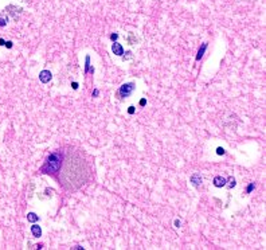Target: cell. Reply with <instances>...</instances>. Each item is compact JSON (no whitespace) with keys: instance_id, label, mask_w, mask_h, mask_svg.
Listing matches in <instances>:
<instances>
[{"instance_id":"d6986e66","label":"cell","mask_w":266,"mask_h":250,"mask_svg":"<svg viewBox=\"0 0 266 250\" xmlns=\"http://www.w3.org/2000/svg\"><path fill=\"white\" fill-rule=\"evenodd\" d=\"M73 89H74V90L78 89V83H77V82H74V83H73Z\"/></svg>"},{"instance_id":"277c9868","label":"cell","mask_w":266,"mask_h":250,"mask_svg":"<svg viewBox=\"0 0 266 250\" xmlns=\"http://www.w3.org/2000/svg\"><path fill=\"white\" fill-rule=\"evenodd\" d=\"M51 78H53V75H51V73H50L49 70H42L40 74H39V79H40V82H42V83L50 82Z\"/></svg>"},{"instance_id":"ba28073f","label":"cell","mask_w":266,"mask_h":250,"mask_svg":"<svg viewBox=\"0 0 266 250\" xmlns=\"http://www.w3.org/2000/svg\"><path fill=\"white\" fill-rule=\"evenodd\" d=\"M191 183H192L195 187H199L202 184V176L199 174H194L192 176H191Z\"/></svg>"},{"instance_id":"52a82bcc","label":"cell","mask_w":266,"mask_h":250,"mask_svg":"<svg viewBox=\"0 0 266 250\" xmlns=\"http://www.w3.org/2000/svg\"><path fill=\"white\" fill-rule=\"evenodd\" d=\"M214 186L215 187H224L226 186V179L222 176H215L214 178Z\"/></svg>"},{"instance_id":"4fadbf2b","label":"cell","mask_w":266,"mask_h":250,"mask_svg":"<svg viewBox=\"0 0 266 250\" xmlns=\"http://www.w3.org/2000/svg\"><path fill=\"white\" fill-rule=\"evenodd\" d=\"M254 187H255V184H254V183H250V184H249V187H247V190H246V191H247V194H250V192L254 190Z\"/></svg>"},{"instance_id":"30bf717a","label":"cell","mask_w":266,"mask_h":250,"mask_svg":"<svg viewBox=\"0 0 266 250\" xmlns=\"http://www.w3.org/2000/svg\"><path fill=\"white\" fill-rule=\"evenodd\" d=\"M94 73V69H92L90 67V57L89 55H86V65H85V73L87 74V73Z\"/></svg>"},{"instance_id":"44dd1931","label":"cell","mask_w":266,"mask_h":250,"mask_svg":"<svg viewBox=\"0 0 266 250\" xmlns=\"http://www.w3.org/2000/svg\"><path fill=\"white\" fill-rule=\"evenodd\" d=\"M145 102H147L145 100H141V101H140V105H141V106H144V105H145Z\"/></svg>"},{"instance_id":"8992f818","label":"cell","mask_w":266,"mask_h":250,"mask_svg":"<svg viewBox=\"0 0 266 250\" xmlns=\"http://www.w3.org/2000/svg\"><path fill=\"white\" fill-rule=\"evenodd\" d=\"M31 233H32V235H34V237L39 238L40 235H42V229H40V226H39V225L34 223V225L31 226Z\"/></svg>"},{"instance_id":"7402d4cb","label":"cell","mask_w":266,"mask_h":250,"mask_svg":"<svg viewBox=\"0 0 266 250\" xmlns=\"http://www.w3.org/2000/svg\"><path fill=\"white\" fill-rule=\"evenodd\" d=\"M175 225H176V227H180V221H175Z\"/></svg>"},{"instance_id":"2e32d148","label":"cell","mask_w":266,"mask_h":250,"mask_svg":"<svg viewBox=\"0 0 266 250\" xmlns=\"http://www.w3.org/2000/svg\"><path fill=\"white\" fill-rule=\"evenodd\" d=\"M117 38H118V35H117V34H112V35H110V39H112V40H117Z\"/></svg>"},{"instance_id":"6da1fadb","label":"cell","mask_w":266,"mask_h":250,"mask_svg":"<svg viewBox=\"0 0 266 250\" xmlns=\"http://www.w3.org/2000/svg\"><path fill=\"white\" fill-rule=\"evenodd\" d=\"M62 171H60L59 179L62 182L63 187L67 190H77L89 178V168L86 161L79 155L69 153L65 159V163H62Z\"/></svg>"},{"instance_id":"ac0fdd59","label":"cell","mask_w":266,"mask_h":250,"mask_svg":"<svg viewBox=\"0 0 266 250\" xmlns=\"http://www.w3.org/2000/svg\"><path fill=\"white\" fill-rule=\"evenodd\" d=\"M98 94H100V92L96 89V90H94V92H93V97H98Z\"/></svg>"},{"instance_id":"5b68a950","label":"cell","mask_w":266,"mask_h":250,"mask_svg":"<svg viewBox=\"0 0 266 250\" xmlns=\"http://www.w3.org/2000/svg\"><path fill=\"white\" fill-rule=\"evenodd\" d=\"M112 51L116 54V55H124V49H122V46L120 45V43H117V42H114L113 43V46H112Z\"/></svg>"},{"instance_id":"603a6c76","label":"cell","mask_w":266,"mask_h":250,"mask_svg":"<svg viewBox=\"0 0 266 250\" xmlns=\"http://www.w3.org/2000/svg\"><path fill=\"white\" fill-rule=\"evenodd\" d=\"M0 45H4V40L3 39H0Z\"/></svg>"},{"instance_id":"7a4b0ae2","label":"cell","mask_w":266,"mask_h":250,"mask_svg":"<svg viewBox=\"0 0 266 250\" xmlns=\"http://www.w3.org/2000/svg\"><path fill=\"white\" fill-rule=\"evenodd\" d=\"M62 156H60L59 153H56V152H54V153H51L49 157H47L46 163L45 165L42 167V172L43 174H56L60 167H62Z\"/></svg>"},{"instance_id":"9c48e42d","label":"cell","mask_w":266,"mask_h":250,"mask_svg":"<svg viewBox=\"0 0 266 250\" xmlns=\"http://www.w3.org/2000/svg\"><path fill=\"white\" fill-rule=\"evenodd\" d=\"M206 49H207V43H203V45H202V47L199 49V51H198L196 61H200L202 58H203V55H204V51H206Z\"/></svg>"},{"instance_id":"e0dca14e","label":"cell","mask_w":266,"mask_h":250,"mask_svg":"<svg viewBox=\"0 0 266 250\" xmlns=\"http://www.w3.org/2000/svg\"><path fill=\"white\" fill-rule=\"evenodd\" d=\"M134 40H137V39H134V38H133V35H132V34H130V36H129V43H130V45H133V42H134Z\"/></svg>"},{"instance_id":"7c38bea8","label":"cell","mask_w":266,"mask_h":250,"mask_svg":"<svg viewBox=\"0 0 266 250\" xmlns=\"http://www.w3.org/2000/svg\"><path fill=\"white\" fill-rule=\"evenodd\" d=\"M234 186H235V179L234 178H230V179H228V186H227V187L228 188H233Z\"/></svg>"},{"instance_id":"5bb4252c","label":"cell","mask_w":266,"mask_h":250,"mask_svg":"<svg viewBox=\"0 0 266 250\" xmlns=\"http://www.w3.org/2000/svg\"><path fill=\"white\" fill-rule=\"evenodd\" d=\"M7 24V19H4V18H2L0 16V27H4Z\"/></svg>"},{"instance_id":"9a60e30c","label":"cell","mask_w":266,"mask_h":250,"mask_svg":"<svg viewBox=\"0 0 266 250\" xmlns=\"http://www.w3.org/2000/svg\"><path fill=\"white\" fill-rule=\"evenodd\" d=\"M217 153H218V155H223V153H224V149H223V148H218V149H217Z\"/></svg>"},{"instance_id":"ffe728a7","label":"cell","mask_w":266,"mask_h":250,"mask_svg":"<svg viewBox=\"0 0 266 250\" xmlns=\"http://www.w3.org/2000/svg\"><path fill=\"white\" fill-rule=\"evenodd\" d=\"M129 113H130V114L134 113V106H130V108H129Z\"/></svg>"},{"instance_id":"3957f363","label":"cell","mask_w":266,"mask_h":250,"mask_svg":"<svg viewBox=\"0 0 266 250\" xmlns=\"http://www.w3.org/2000/svg\"><path fill=\"white\" fill-rule=\"evenodd\" d=\"M134 89H136V85H134L133 82L124 83V85L118 89V96L121 98H126V97H129L130 94L134 92Z\"/></svg>"},{"instance_id":"8fae6325","label":"cell","mask_w":266,"mask_h":250,"mask_svg":"<svg viewBox=\"0 0 266 250\" xmlns=\"http://www.w3.org/2000/svg\"><path fill=\"white\" fill-rule=\"evenodd\" d=\"M27 219H28L30 222H32V223H34V222H36V221H38V219H39V217L35 214V212H30V214L27 215Z\"/></svg>"}]
</instances>
